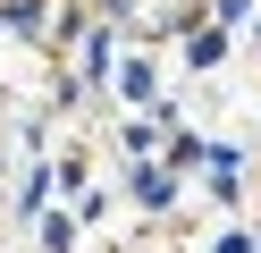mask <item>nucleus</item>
<instances>
[{"instance_id": "nucleus-1", "label": "nucleus", "mask_w": 261, "mask_h": 253, "mask_svg": "<svg viewBox=\"0 0 261 253\" xmlns=\"http://www.w3.org/2000/svg\"><path fill=\"white\" fill-rule=\"evenodd\" d=\"M68 245H76V219L51 211V219H42V253H68Z\"/></svg>"}]
</instances>
